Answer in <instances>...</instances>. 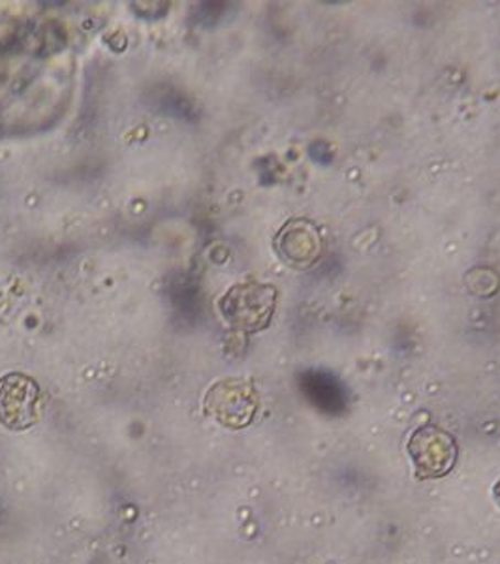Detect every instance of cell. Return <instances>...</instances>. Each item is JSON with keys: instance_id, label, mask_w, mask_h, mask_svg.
Masks as SVG:
<instances>
[{"instance_id": "3957f363", "label": "cell", "mask_w": 500, "mask_h": 564, "mask_svg": "<svg viewBox=\"0 0 500 564\" xmlns=\"http://www.w3.org/2000/svg\"><path fill=\"white\" fill-rule=\"evenodd\" d=\"M258 395L244 380H222L206 395V412L228 427H243L257 412Z\"/></svg>"}, {"instance_id": "277c9868", "label": "cell", "mask_w": 500, "mask_h": 564, "mask_svg": "<svg viewBox=\"0 0 500 564\" xmlns=\"http://www.w3.org/2000/svg\"><path fill=\"white\" fill-rule=\"evenodd\" d=\"M276 249L286 262L300 265V268H307L320 258V231L305 218H295L279 231Z\"/></svg>"}, {"instance_id": "7a4b0ae2", "label": "cell", "mask_w": 500, "mask_h": 564, "mask_svg": "<svg viewBox=\"0 0 500 564\" xmlns=\"http://www.w3.org/2000/svg\"><path fill=\"white\" fill-rule=\"evenodd\" d=\"M42 390L36 380L10 372L0 379V423L12 431H25L40 420Z\"/></svg>"}, {"instance_id": "6da1fadb", "label": "cell", "mask_w": 500, "mask_h": 564, "mask_svg": "<svg viewBox=\"0 0 500 564\" xmlns=\"http://www.w3.org/2000/svg\"><path fill=\"white\" fill-rule=\"evenodd\" d=\"M276 290L270 284L244 282L238 284L220 300V311L231 326L258 332L268 326L275 313Z\"/></svg>"}]
</instances>
